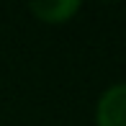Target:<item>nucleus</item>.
<instances>
[{
	"label": "nucleus",
	"mask_w": 126,
	"mask_h": 126,
	"mask_svg": "<svg viewBox=\"0 0 126 126\" xmlns=\"http://www.w3.org/2000/svg\"><path fill=\"white\" fill-rule=\"evenodd\" d=\"M98 126H126V82H116L100 95L95 108Z\"/></svg>",
	"instance_id": "obj_1"
},
{
	"label": "nucleus",
	"mask_w": 126,
	"mask_h": 126,
	"mask_svg": "<svg viewBox=\"0 0 126 126\" xmlns=\"http://www.w3.org/2000/svg\"><path fill=\"white\" fill-rule=\"evenodd\" d=\"M31 13H36L41 21H49V23H62V21H70L72 16L80 10L77 0H51V3H31L28 5Z\"/></svg>",
	"instance_id": "obj_2"
}]
</instances>
